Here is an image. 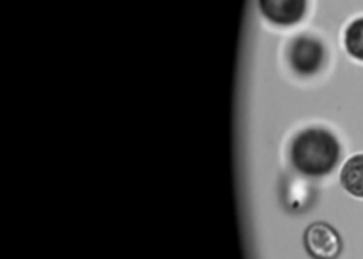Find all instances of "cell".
Wrapping results in <instances>:
<instances>
[{"label":"cell","mask_w":363,"mask_h":259,"mask_svg":"<svg viewBox=\"0 0 363 259\" xmlns=\"http://www.w3.org/2000/svg\"><path fill=\"white\" fill-rule=\"evenodd\" d=\"M294 172L305 177H325L337 169L342 158V144L325 126H307L298 131L287 149Z\"/></svg>","instance_id":"6da1fadb"},{"label":"cell","mask_w":363,"mask_h":259,"mask_svg":"<svg viewBox=\"0 0 363 259\" xmlns=\"http://www.w3.org/2000/svg\"><path fill=\"white\" fill-rule=\"evenodd\" d=\"M342 45L351 59L363 62V16L354 18L344 28Z\"/></svg>","instance_id":"8992f818"},{"label":"cell","mask_w":363,"mask_h":259,"mask_svg":"<svg viewBox=\"0 0 363 259\" xmlns=\"http://www.w3.org/2000/svg\"><path fill=\"white\" fill-rule=\"evenodd\" d=\"M339 180L344 192L363 199V153H357L344 162Z\"/></svg>","instance_id":"5b68a950"},{"label":"cell","mask_w":363,"mask_h":259,"mask_svg":"<svg viewBox=\"0 0 363 259\" xmlns=\"http://www.w3.org/2000/svg\"><path fill=\"white\" fill-rule=\"evenodd\" d=\"M301 243L312 259H339L344 250V241L339 231L323 220L308 224L301 236Z\"/></svg>","instance_id":"3957f363"},{"label":"cell","mask_w":363,"mask_h":259,"mask_svg":"<svg viewBox=\"0 0 363 259\" xmlns=\"http://www.w3.org/2000/svg\"><path fill=\"white\" fill-rule=\"evenodd\" d=\"M325 41L312 32H301L294 35L286 50V59L291 71L298 77H312L318 75L326 66Z\"/></svg>","instance_id":"7a4b0ae2"},{"label":"cell","mask_w":363,"mask_h":259,"mask_svg":"<svg viewBox=\"0 0 363 259\" xmlns=\"http://www.w3.org/2000/svg\"><path fill=\"white\" fill-rule=\"evenodd\" d=\"M259 13L277 27H293L305 18L308 0H257Z\"/></svg>","instance_id":"277c9868"}]
</instances>
